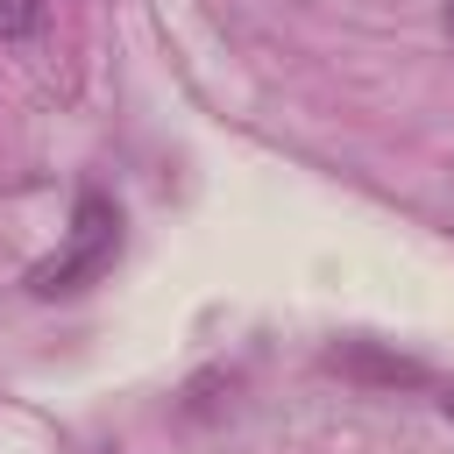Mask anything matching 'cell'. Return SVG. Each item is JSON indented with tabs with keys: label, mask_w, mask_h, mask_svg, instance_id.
<instances>
[{
	"label": "cell",
	"mask_w": 454,
	"mask_h": 454,
	"mask_svg": "<svg viewBox=\"0 0 454 454\" xmlns=\"http://www.w3.org/2000/svg\"><path fill=\"white\" fill-rule=\"evenodd\" d=\"M440 411H447V426H454V390H447V397H440Z\"/></svg>",
	"instance_id": "obj_4"
},
{
	"label": "cell",
	"mask_w": 454,
	"mask_h": 454,
	"mask_svg": "<svg viewBox=\"0 0 454 454\" xmlns=\"http://www.w3.org/2000/svg\"><path fill=\"white\" fill-rule=\"evenodd\" d=\"M114 255H121V206H114L106 192H78V206H71V241L28 270V298H71V291L99 284V277L114 270Z\"/></svg>",
	"instance_id": "obj_1"
},
{
	"label": "cell",
	"mask_w": 454,
	"mask_h": 454,
	"mask_svg": "<svg viewBox=\"0 0 454 454\" xmlns=\"http://www.w3.org/2000/svg\"><path fill=\"white\" fill-rule=\"evenodd\" d=\"M43 35V0H0V43Z\"/></svg>",
	"instance_id": "obj_3"
},
{
	"label": "cell",
	"mask_w": 454,
	"mask_h": 454,
	"mask_svg": "<svg viewBox=\"0 0 454 454\" xmlns=\"http://www.w3.org/2000/svg\"><path fill=\"white\" fill-rule=\"evenodd\" d=\"M333 369H348V376H383V383H419V376H426L419 362H390V355H369V348H340Z\"/></svg>",
	"instance_id": "obj_2"
},
{
	"label": "cell",
	"mask_w": 454,
	"mask_h": 454,
	"mask_svg": "<svg viewBox=\"0 0 454 454\" xmlns=\"http://www.w3.org/2000/svg\"><path fill=\"white\" fill-rule=\"evenodd\" d=\"M440 28H447V35H454V0H447V14H440Z\"/></svg>",
	"instance_id": "obj_5"
}]
</instances>
